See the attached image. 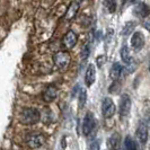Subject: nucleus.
<instances>
[{
    "instance_id": "obj_8",
    "label": "nucleus",
    "mask_w": 150,
    "mask_h": 150,
    "mask_svg": "<svg viewBox=\"0 0 150 150\" xmlns=\"http://www.w3.org/2000/svg\"><path fill=\"white\" fill-rule=\"evenodd\" d=\"M144 45V38L143 34L140 32H135L133 33L132 38H131V46L133 47L135 51H140Z\"/></svg>"
},
{
    "instance_id": "obj_23",
    "label": "nucleus",
    "mask_w": 150,
    "mask_h": 150,
    "mask_svg": "<svg viewBox=\"0 0 150 150\" xmlns=\"http://www.w3.org/2000/svg\"><path fill=\"white\" fill-rule=\"evenodd\" d=\"M135 1H138V0H131V2H135Z\"/></svg>"
},
{
    "instance_id": "obj_9",
    "label": "nucleus",
    "mask_w": 150,
    "mask_h": 150,
    "mask_svg": "<svg viewBox=\"0 0 150 150\" xmlns=\"http://www.w3.org/2000/svg\"><path fill=\"white\" fill-rule=\"evenodd\" d=\"M58 96V89L54 85H49L43 91V99L46 103H51L53 102Z\"/></svg>"
},
{
    "instance_id": "obj_13",
    "label": "nucleus",
    "mask_w": 150,
    "mask_h": 150,
    "mask_svg": "<svg viewBox=\"0 0 150 150\" xmlns=\"http://www.w3.org/2000/svg\"><path fill=\"white\" fill-rule=\"evenodd\" d=\"M133 14H134L137 17H139V18H144V17H147V16L149 15V7H148V5H146V4H143V2L138 4L134 7V9H133Z\"/></svg>"
},
{
    "instance_id": "obj_15",
    "label": "nucleus",
    "mask_w": 150,
    "mask_h": 150,
    "mask_svg": "<svg viewBox=\"0 0 150 150\" xmlns=\"http://www.w3.org/2000/svg\"><path fill=\"white\" fill-rule=\"evenodd\" d=\"M120 54H121V59H122L123 63H124L125 66L130 67V66L133 63V58L131 57L130 50H129V47L127 46V45H123V46H122Z\"/></svg>"
},
{
    "instance_id": "obj_4",
    "label": "nucleus",
    "mask_w": 150,
    "mask_h": 150,
    "mask_svg": "<svg viewBox=\"0 0 150 150\" xmlns=\"http://www.w3.org/2000/svg\"><path fill=\"white\" fill-rule=\"evenodd\" d=\"M95 125H96L95 117H94L93 113L88 112L86 115H85V117H83V135L88 137V135L94 131Z\"/></svg>"
},
{
    "instance_id": "obj_6",
    "label": "nucleus",
    "mask_w": 150,
    "mask_h": 150,
    "mask_svg": "<svg viewBox=\"0 0 150 150\" xmlns=\"http://www.w3.org/2000/svg\"><path fill=\"white\" fill-rule=\"evenodd\" d=\"M135 137L138 142L140 143L141 146L146 144V142L148 141V127L147 124H144L143 122H141L138 128H137V132H135Z\"/></svg>"
},
{
    "instance_id": "obj_16",
    "label": "nucleus",
    "mask_w": 150,
    "mask_h": 150,
    "mask_svg": "<svg viewBox=\"0 0 150 150\" xmlns=\"http://www.w3.org/2000/svg\"><path fill=\"white\" fill-rule=\"evenodd\" d=\"M78 9H79V4H78V2H76V1L71 2V4H70V6H69V8H68L67 13H66L64 18H66L67 21H71V19L75 17L76 14H77Z\"/></svg>"
},
{
    "instance_id": "obj_1",
    "label": "nucleus",
    "mask_w": 150,
    "mask_h": 150,
    "mask_svg": "<svg viewBox=\"0 0 150 150\" xmlns=\"http://www.w3.org/2000/svg\"><path fill=\"white\" fill-rule=\"evenodd\" d=\"M19 121L25 125H33L41 121V113L38 108L26 107L19 114Z\"/></svg>"
},
{
    "instance_id": "obj_14",
    "label": "nucleus",
    "mask_w": 150,
    "mask_h": 150,
    "mask_svg": "<svg viewBox=\"0 0 150 150\" xmlns=\"http://www.w3.org/2000/svg\"><path fill=\"white\" fill-rule=\"evenodd\" d=\"M123 74V67L121 66V63L119 62H115L113 63V66L111 67V70H110V77L112 80H119L121 78V76Z\"/></svg>"
},
{
    "instance_id": "obj_21",
    "label": "nucleus",
    "mask_w": 150,
    "mask_h": 150,
    "mask_svg": "<svg viewBox=\"0 0 150 150\" xmlns=\"http://www.w3.org/2000/svg\"><path fill=\"white\" fill-rule=\"evenodd\" d=\"M89 54H90V46L89 44H86L83 46V51H81V60H83V62L89 58Z\"/></svg>"
},
{
    "instance_id": "obj_10",
    "label": "nucleus",
    "mask_w": 150,
    "mask_h": 150,
    "mask_svg": "<svg viewBox=\"0 0 150 150\" xmlns=\"http://www.w3.org/2000/svg\"><path fill=\"white\" fill-rule=\"evenodd\" d=\"M122 138L119 133H113L107 140V147L110 150H120Z\"/></svg>"
},
{
    "instance_id": "obj_2",
    "label": "nucleus",
    "mask_w": 150,
    "mask_h": 150,
    "mask_svg": "<svg viewBox=\"0 0 150 150\" xmlns=\"http://www.w3.org/2000/svg\"><path fill=\"white\" fill-rule=\"evenodd\" d=\"M70 60H71V57L67 51H59L53 55L54 64L59 69H66L69 66Z\"/></svg>"
},
{
    "instance_id": "obj_7",
    "label": "nucleus",
    "mask_w": 150,
    "mask_h": 150,
    "mask_svg": "<svg viewBox=\"0 0 150 150\" xmlns=\"http://www.w3.org/2000/svg\"><path fill=\"white\" fill-rule=\"evenodd\" d=\"M45 142V137L41 133H38V134H33L30 135V138L27 139V144L28 147L32 148V149H38L40 147H42Z\"/></svg>"
},
{
    "instance_id": "obj_12",
    "label": "nucleus",
    "mask_w": 150,
    "mask_h": 150,
    "mask_svg": "<svg viewBox=\"0 0 150 150\" xmlns=\"http://www.w3.org/2000/svg\"><path fill=\"white\" fill-rule=\"evenodd\" d=\"M95 79H96V70H95V66L90 63L89 66L87 67L86 70V76H85V83L86 85L90 87L93 83H95Z\"/></svg>"
},
{
    "instance_id": "obj_22",
    "label": "nucleus",
    "mask_w": 150,
    "mask_h": 150,
    "mask_svg": "<svg viewBox=\"0 0 150 150\" xmlns=\"http://www.w3.org/2000/svg\"><path fill=\"white\" fill-rule=\"evenodd\" d=\"M106 61V57L105 55H99L97 59H96V62H97V67L98 68H102L103 67V64L105 63Z\"/></svg>"
},
{
    "instance_id": "obj_20",
    "label": "nucleus",
    "mask_w": 150,
    "mask_h": 150,
    "mask_svg": "<svg viewBox=\"0 0 150 150\" xmlns=\"http://www.w3.org/2000/svg\"><path fill=\"white\" fill-rule=\"evenodd\" d=\"M135 27V23L134 22H128L125 25H124V28H123V34L124 35H129V34H131L133 30H134Z\"/></svg>"
},
{
    "instance_id": "obj_11",
    "label": "nucleus",
    "mask_w": 150,
    "mask_h": 150,
    "mask_svg": "<svg viewBox=\"0 0 150 150\" xmlns=\"http://www.w3.org/2000/svg\"><path fill=\"white\" fill-rule=\"evenodd\" d=\"M77 41H78V38H77L75 32L74 30H69V32L66 33V35L63 38V45L67 49H72L77 44Z\"/></svg>"
},
{
    "instance_id": "obj_18",
    "label": "nucleus",
    "mask_w": 150,
    "mask_h": 150,
    "mask_svg": "<svg viewBox=\"0 0 150 150\" xmlns=\"http://www.w3.org/2000/svg\"><path fill=\"white\" fill-rule=\"evenodd\" d=\"M78 107L81 110L83 108V106L86 105V102H87V93H86V90L85 89H81L80 90V94H79V96H78Z\"/></svg>"
},
{
    "instance_id": "obj_17",
    "label": "nucleus",
    "mask_w": 150,
    "mask_h": 150,
    "mask_svg": "<svg viewBox=\"0 0 150 150\" xmlns=\"http://www.w3.org/2000/svg\"><path fill=\"white\" fill-rule=\"evenodd\" d=\"M124 147H125V150H138L135 140L130 135L125 137V139H124Z\"/></svg>"
},
{
    "instance_id": "obj_19",
    "label": "nucleus",
    "mask_w": 150,
    "mask_h": 150,
    "mask_svg": "<svg viewBox=\"0 0 150 150\" xmlns=\"http://www.w3.org/2000/svg\"><path fill=\"white\" fill-rule=\"evenodd\" d=\"M104 5L107 8L108 13L113 14V13L116 11V2H115V0H104Z\"/></svg>"
},
{
    "instance_id": "obj_5",
    "label": "nucleus",
    "mask_w": 150,
    "mask_h": 150,
    "mask_svg": "<svg viewBox=\"0 0 150 150\" xmlns=\"http://www.w3.org/2000/svg\"><path fill=\"white\" fill-rule=\"evenodd\" d=\"M131 106H132V100L128 94H124L120 100V108H119V113H120L121 117H125L128 116L130 112H131Z\"/></svg>"
},
{
    "instance_id": "obj_3",
    "label": "nucleus",
    "mask_w": 150,
    "mask_h": 150,
    "mask_svg": "<svg viewBox=\"0 0 150 150\" xmlns=\"http://www.w3.org/2000/svg\"><path fill=\"white\" fill-rule=\"evenodd\" d=\"M116 112V106L112 98L105 97L102 102V114L105 119H111Z\"/></svg>"
}]
</instances>
